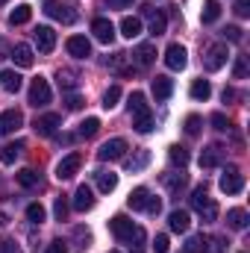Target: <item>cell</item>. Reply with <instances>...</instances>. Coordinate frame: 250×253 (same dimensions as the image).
<instances>
[{
  "label": "cell",
  "mask_w": 250,
  "mask_h": 253,
  "mask_svg": "<svg viewBox=\"0 0 250 253\" xmlns=\"http://www.w3.org/2000/svg\"><path fill=\"white\" fill-rule=\"evenodd\" d=\"M65 106L74 112V109H80V106H83V97H80V94H68V97H65Z\"/></svg>",
  "instance_id": "11a10c76"
},
{
  "label": "cell",
  "mask_w": 250,
  "mask_h": 253,
  "mask_svg": "<svg viewBox=\"0 0 250 253\" xmlns=\"http://www.w3.org/2000/svg\"><path fill=\"white\" fill-rule=\"evenodd\" d=\"M200 18H203V24H215V21L221 18V3H218V0H206Z\"/></svg>",
  "instance_id": "1f68e13d"
},
{
  "label": "cell",
  "mask_w": 250,
  "mask_h": 253,
  "mask_svg": "<svg viewBox=\"0 0 250 253\" xmlns=\"http://www.w3.org/2000/svg\"><path fill=\"white\" fill-rule=\"evenodd\" d=\"M203 200H209V194H206V183H203V186H197V189L191 191V206L197 209V206H200Z\"/></svg>",
  "instance_id": "7dc6e473"
},
{
  "label": "cell",
  "mask_w": 250,
  "mask_h": 253,
  "mask_svg": "<svg viewBox=\"0 0 250 253\" xmlns=\"http://www.w3.org/2000/svg\"><path fill=\"white\" fill-rule=\"evenodd\" d=\"M94 180H97V189L103 191V194L115 191V186H118V174H112V171H97Z\"/></svg>",
  "instance_id": "83f0119b"
},
{
  "label": "cell",
  "mask_w": 250,
  "mask_h": 253,
  "mask_svg": "<svg viewBox=\"0 0 250 253\" xmlns=\"http://www.w3.org/2000/svg\"><path fill=\"white\" fill-rule=\"evenodd\" d=\"M197 251H200V236H194V239L186 242V253H197Z\"/></svg>",
  "instance_id": "6f0895ef"
},
{
  "label": "cell",
  "mask_w": 250,
  "mask_h": 253,
  "mask_svg": "<svg viewBox=\"0 0 250 253\" xmlns=\"http://www.w3.org/2000/svg\"><path fill=\"white\" fill-rule=\"evenodd\" d=\"M132 227H135V224H132V221H129L126 215H115V218L109 221V230H112V236H115L118 242H126V239H129Z\"/></svg>",
  "instance_id": "5bb4252c"
},
{
  "label": "cell",
  "mask_w": 250,
  "mask_h": 253,
  "mask_svg": "<svg viewBox=\"0 0 250 253\" xmlns=\"http://www.w3.org/2000/svg\"><path fill=\"white\" fill-rule=\"evenodd\" d=\"M250 221V215L245 209H230L227 212V224H230V230H245Z\"/></svg>",
  "instance_id": "4dcf8cb0"
},
{
  "label": "cell",
  "mask_w": 250,
  "mask_h": 253,
  "mask_svg": "<svg viewBox=\"0 0 250 253\" xmlns=\"http://www.w3.org/2000/svg\"><path fill=\"white\" fill-rule=\"evenodd\" d=\"M59 124H62V118H59L56 112H50V115H42V118H36L33 129H36L39 135H56Z\"/></svg>",
  "instance_id": "4fadbf2b"
},
{
  "label": "cell",
  "mask_w": 250,
  "mask_h": 253,
  "mask_svg": "<svg viewBox=\"0 0 250 253\" xmlns=\"http://www.w3.org/2000/svg\"><path fill=\"white\" fill-rule=\"evenodd\" d=\"M121 36H124V39H138V36H141V21L126 15L124 21H121Z\"/></svg>",
  "instance_id": "d6a6232c"
},
{
  "label": "cell",
  "mask_w": 250,
  "mask_h": 253,
  "mask_svg": "<svg viewBox=\"0 0 250 253\" xmlns=\"http://www.w3.org/2000/svg\"><path fill=\"white\" fill-rule=\"evenodd\" d=\"M9 56L15 59V65H18V68H30V65L36 62L33 47H30V44H15V47L9 50Z\"/></svg>",
  "instance_id": "ac0fdd59"
},
{
  "label": "cell",
  "mask_w": 250,
  "mask_h": 253,
  "mask_svg": "<svg viewBox=\"0 0 250 253\" xmlns=\"http://www.w3.org/2000/svg\"><path fill=\"white\" fill-rule=\"evenodd\" d=\"M165 65L171 68V71H183L188 65V53H186V47L183 44H168V50H165Z\"/></svg>",
  "instance_id": "52a82bcc"
},
{
  "label": "cell",
  "mask_w": 250,
  "mask_h": 253,
  "mask_svg": "<svg viewBox=\"0 0 250 253\" xmlns=\"http://www.w3.org/2000/svg\"><path fill=\"white\" fill-rule=\"evenodd\" d=\"M212 126L221 129V132H227V129H230V118H227L224 112H215V115H212Z\"/></svg>",
  "instance_id": "c3c4849f"
},
{
  "label": "cell",
  "mask_w": 250,
  "mask_h": 253,
  "mask_svg": "<svg viewBox=\"0 0 250 253\" xmlns=\"http://www.w3.org/2000/svg\"><path fill=\"white\" fill-rule=\"evenodd\" d=\"M230 59V53H227V44H209V50H206V56H203V68L206 71H221L224 65Z\"/></svg>",
  "instance_id": "3957f363"
},
{
  "label": "cell",
  "mask_w": 250,
  "mask_h": 253,
  "mask_svg": "<svg viewBox=\"0 0 250 253\" xmlns=\"http://www.w3.org/2000/svg\"><path fill=\"white\" fill-rule=\"evenodd\" d=\"M233 9H236V15H239V18H248V15H250V0H236V6H233Z\"/></svg>",
  "instance_id": "816d5d0a"
},
{
  "label": "cell",
  "mask_w": 250,
  "mask_h": 253,
  "mask_svg": "<svg viewBox=\"0 0 250 253\" xmlns=\"http://www.w3.org/2000/svg\"><path fill=\"white\" fill-rule=\"evenodd\" d=\"M80 165H83V156H80V153H68L62 162L56 165V177H59V180H71V177L80 171Z\"/></svg>",
  "instance_id": "8fae6325"
},
{
  "label": "cell",
  "mask_w": 250,
  "mask_h": 253,
  "mask_svg": "<svg viewBox=\"0 0 250 253\" xmlns=\"http://www.w3.org/2000/svg\"><path fill=\"white\" fill-rule=\"evenodd\" d=\"M44 12H47L53 21H59V24H74V21H77V9H74V6H65L62 0H47V3H44Z\"/></svg>",
  "instance_id": "7a4b0ae2"
},
{
  "label": "cell",
  "mask_w": 250,
  "mask_h": 253,
  "mask_svg": "<svg viewBox=\"0 0 250 253\" xmlns=\"http://www.w3.org/2000/svg\"><path fill=\"white\" fill-rule=\"evenodd\" d=\"M0 85H3V91H9V94H15V91H21V74L18 71H12V68H6V71H0Z\"/></svg>",
  "instance_id": "ffe728a7"
},
{
  "label": "cell",
  "mask_w": 250,
  "mask_h": 253,
  "mask_svg": "<svg viewBox=\"0 0 250 253\" xmlns=\"http://www.w3.org/2000/svg\"><path fill=\"white\" fill-rule=\"evenodd\" d=\"M6 56H9V44L0 39V59H6Z\"/></svg>",
  "instance_id": "94428289"
},
{
  "label": "cell",
  "mask_w": 250,
  "mask_h": 253,
  "mask_svg": "<svg viewBox=\"0 0 250 253\" xmlns=\"http://www.w3.org/2000/svg\"><path fill=\"white\" fill-rule=\"evenodd\" d=\"M33 39H36L39 53H53V47H56V33H53L50 27H39V30L33 33Z\"/></svg>",
  "instance_id": "9c48e42d"
},
{
  "label": "cell",
  "mask_w": 250,
  "mask_h": 253,
  "mask_svg": "<svg viewBox=\"0 0 250 253\" xmlns=\"http://www.w3.org/2000/svg\"><path fill=\"white\" fill-rule=\"evenodd\" d=\"M3 3H6V0H0V6H3Z\"/></svg>",
  "instance_id": "be15d7a7"
},
{
  "label": "cell",
  "mask_w": 250,
  "mask_h": 253,
  "mask_svg": "<svg viewBox=\"0 0 250 253\" xmlns=\"http://www.w3.org/2000/svg\"><path fill=\"white\" fill-rule=\"evenodd\" d=\"M53 215H56V221H65V218H68V200H65V197H56V203H53Z\"/></svg>",
  "instance_id": "bcb514c9"
},
{
  "label": "cell",
  "mask_w": 250,
  "mask_h": 253,
  "mask_svg": "<svg viewBox=\"0 0 250 253\" xmlns=\"http://www.w3.org/2000/svg\"><path fill=\"white\" fill-rule=\"evenodd\" d=\"M188 224H191V218H188L186 209H174V212L168 215V227H171L174 233H188Z\"/></svg>",
  "instance_id": "44dd1931"
},
{
  "label": "cell",
  "mask_w": 250,
  "mask_h": 253,
  "mask_svg": "<svg viewBox=\"0 0 250 253\" xmlns=\"http://www.w3.org/2000/svg\"><path fill=\"white\" fill-rule=\"evenodd\" d=\"M56 80H59V88H65V91H74V88L80 85V74L71 71V68H59Z\"/></svg>",
  "instance_id": "484cf974"
},
{
  "label": "cell",
  "mask_w": 250,
  "mask_h": 253,
  "mask_svg": "<svg viewBox=\"0 0 250 253\" xmlns=\"http://www.w3.org/2000/svg\"><path fill=\"white\" fill-rule=\"evenodd\" d=\"M77 132H80L83 138H94V135L100 132V121H97V118H85V121L80 124V129H77Z\"/></svg>",
  "instance_id": "74e56055"
},
{
  "label": "cell",
  "mask_w": 250,
  "mask_h": 253,
  "mask_svg": "<svg viewBox=\"0 0 250 253\" xmlns=\"http://www.w3.org/2000/svg\"><path fill=\"white\" fill-rule=\"evenodd\" d=\"M168 159H171L174 165L186 168V165H188V150H186V147H180V144H174V147L168 150Z\"/></svg>",
  "instance_id": "f35d334b"
},
{
  "label": "cell",
  "mask_w": 250,
  "mask_h": 253,
  "mask_svg": "<svg viewBox=\"0 0 250 253\" xmlns=\"http://www.w3.org/2000/svg\"><path fill=\"white\" fill-rule=\"evenodd\" d=\"M200 251L203 253H224L227 251V239L224 236H200Z\"/></svg>",
  "instance_id": "7402d4cb"
},
{
  "label": "cell",
  "mask_w": 250,
  "mask_h": 253,
  "mask_svg": "<svg viewBox=\"0 0 250 253\" xmlns=\"http://www.w3.org/2000/svg\"><path fill=\"white\" fill-rule=\"evenodd\" d=\"M71 206H74L77 212H88V209H94V194H91V189H88V186H80V189L74 191Z\"/></svg>",
  "instance_id": "9a60e30c"
},
{
  "label": "cell",
  "mask_w": 250,
  "mask_h": 253,
  "mask_svg": "<svg viewBox=\"0 0 250 253\" xmlns=\"http://www.w3.org/2000/svg\"><path fill=\"white\" fill-rule=\"evenodd\" d=\"M162 186L171 191V194H180V191L186 189V174H183V171H180V174H177V171L162 174Z\"/></svg>",
  "instance_id": "603a6c76"
},
{
  "label": "cell",
  "mask_w": 250,
  "mask_h": 253,
  "mask_svg": "<svg viewBox=\"0 0 250 253\" xmlns=\"http://www.w3.org/2000/svg\"><path fill=\"white\" fill-rule=\"evenodd\" d=\"M0 253H18V248H15V242H0Z\"/></svg>",
  "instance_id": "680465c9"
},
{
  "label": "cell",
  "mask_w": 250,
  "mask_h": 253,
  "mask_svg": "<svg viewBox=\"0 0 250 253\" xmlns=\"http://www.w3.org/2000/svg\"><path fill=\"white\" fill-rule=\"evenodd\" d=\"M44 215H47V212H44V206H42V203H30V206H27V218H30L33 224H42V221H44Z\"/></svg>",
  "instance_id": "60d3db41"
},
{
  "label": "cell",
  "mask_w": 250,
  "mask_h": 253,
  "mask_svg": "<svg viewBox=\"0 0 250 253\" xmlns=\"http://www.w3.org/2000/svg\"><path fill=\"white\" fill-rule=\"evenodd\" d=\"M126 59H129V53H115V56H109V68L112 71H118V74H132V68L126 65Z\"/></svg>",
  "instance_id": "8d00e7d4"
},
{
  "label": "cell",
  "mask_w": 250,
  "mask_h": 253,
  "mask_svg": "<svg viewBox=\"0 0 250 253\" xmlns=\"http://www.w3.org/2000/svg\"><path fill=\"white\" fill-rule=\"evenodd\" d=\"M44 253H68V248H65V242L56 239V242H50V245H47V251H44Z\"/></svg>",
  "instance_id": "9f6ffc18"
},
{
  "label": "cell",
  "mask_w": 250,
  "mask_h": 253,
  "mask_svg": "<svg viewBox=\"0 0 250 253\" xmlns=\"http://www.w3.org/2000/svg\"><path fill=\"white\" fill-rule=\"evenodd\" d=\"M233 97H236V91H233V88H224V103H227V100H233Z\"/></svg>",
  "instance_id": "6125c7cd"
},
{
  "label": "cell",
  "mask_w": 250,
  "mask_h": 253,
  "mask_svg": "<svg viewBox=\"0 0 250 253\" xmlns=\"http://www.w3.org/2000/svg\"><path fill=\"white\" fill-rule=\"evenodd\" d=\"M233 77H236V80H245V77H248V56H236V62H233Z\"/></svg>",
  "instance_id": "ee69618b"
},
{
  "label": "cell",
  "mask_w": 250,
  "mask_h": 253,
  "mask_svg": "<svg viewBox=\"0 0 250 253\" xmlns=\"http://www.w3.org/2000/svg\"><path fill=\"white\" fill-rule=\"evenodd\" d=\"M147 162H150V150H144V147H138L132 156H126L124 165L129 174H135V171H141V168H147Z\"/></svg>",
  "instance_id": "d6986e66"
},
{
  "label": "cell",
  "mask_w": 250,
  "mask_h": 253,
  "mask_svg": "<svg viewBox=\"0 0 250 253\" xmlns=\"http://www.w3.org/2000/svg\"><path fill=\"white\" fill-rule=\"evenodd\" d=\"M218 186H221L224 194H239V191L245 189V174H242L236 165H230V168L224 171V177H221V183H218Z\"/></svg>",
  "instance_id": "277c9868"
},
{
  "label": "cell",
  "mask_w": 250,
  "mask_h": 253,
  "mask_svg": "<svg viewBox=\"0 0 250 253\" xmlns=\"http://www.w3.org/2000/svg\"><path fill=\"white\" fill-rule=\"evenodd\" d=\"M74 239H77V251H85V248H88V242H91L88 230H83V227H77V230H74Z\"/></svg>",
  "instance_id": "f6af8a7d"
},
{
  "label": "cell",
  "mask_w": 250,
  "mask_h": 253,
  "mask_svg": "<svg viewBox=\"0 0 250 253\" xmlns=\"http://www.w3.org/2000/svg\"><path fill=\"white\" fill-rule=\"evenodd\" d=\"M91 33H94V39L100 44H112L115 42V24L109 18H94L91 21Z\"/></svg>",
  "instance_id": "8992f818"
},
{
  "label": "cell",
  "mask_w": 250,
  "mask_h": 253,
  "mask_svg": "<svg viewBox=\"0 0 250 253\" xmlns=\"http://www.w3.org/2000/svg\"><path fill=\"white\" fill-rule=\"evenodd\" d=\"M141 15H144V18H147V24H150V36H162V33H165L168 18H165L162 12H156V9L147 3V6H141Z\"/></svg>",
  "instance_id": "ba28073f"
},
{
  "label": "cell",
  "mask_w": 250,
  "mask_h": 253,
  "mask_svg": "<svg viewBox=\"0 0 250 253\" xmlns=\"http://www.w3.org/2000/svg\"><path fill=\"white\" fill-rule=\"evenodd\" d=\"M24 124V115L18 109H6L0 112V135H9V132H18Z\"/></svg>",
  "instance_id": "7c38bea8"
},
{
  "label": "cell",
  "mask_w": 250,
  "mask_h": 253,
  "mask_svg": "<svg viewBox=\"0 0 250 253\" xmlns=\"http://www.w3.org/2000/svg\"><path fill=\"white\" fill-rule=\"evenodd\" d=\"M112 253H115V251H112Z\"/></svg>",
  "instance_id": "e7e4bbea"
},
{
  "label": "cell",
  "mask_w": 250,
  "mask_h": 253,
  "mask_svg": "<svg viewBox=\"0 0 250 253\" xmlns=\"http://www.w3.org/2000/svg\"><path fill=\"white\" fill-rule=\"evenodd\" d=\"M144 239H147V236H144V230H141V227H132V233H129L126 245H129V248H135V251H141V248H144Z\"/></svg>",
  "instance_id": "b9f144b4"
},
{
  "label": "cell",
  "mask_w": 250,
  "mask_h": 253,
  "mask_svg": "<svg viewBox=\"0 0 250 253\" xmlns=\"http://www.w3.org/2000/svg\"><path fill=\"white\" fill-rule=\"evenodd\" d=\"M147 200H150V191L144 189V186H138L135 191H129V197H126V206L138 212V209H144V206H147Z\"/></svg>",
  "instance_id": "4316f807"
},
{
  "label": "cell",
  "mask_w": 250,
  "mask_h": 253,
  "mask_svg": "<svg viewBox=\"0 0 250 253\" xmlns=\"http://www.w3.org/2000/svg\"><path fill=\"white\" fill-rule=\"evenodd\" d=\"M132 126H135V132H141V135H147V132L153 129V118H150V112H147V115H138V118L132 121Z\"/></svg>",
  "instance_id": "7bdbcfd3"
},
{
  "label": "cell",
  "mask_w": 250,
  "mask_h": 253,
  "mask_svg": "<svg viewBox=\"0 0 250 253\" xmlns=\"http://www.w3.org/2000/svg\"><path fill=\"white\" fill-rule=\"evenodd\" d=\"M65 47H68V53H71L74 59H85V56H91V42H88L85 36H71V39L65 42Z\"/></svg>",
  "instance_id": "30bf717a"
},
{
  "label": "cell",
  "mask_w": 250,
  "mask_h": 253,
  "mask_svg": "<svg viewBox=\"0 0 250 253\" xmlns=\"http://www.w3.org/2000/svg\"><path fill=\"white\" fill-rule=\"evenodd\" d=\"M153 251H156V253H168V251H171V242H168V236H156V242H153Z\"/></svg>",
  "instance_id": "f907efd6"
},
{
  "label": "cell",
  "mask_w": 250,
  "mask_h": 253,
  "mask_svg": "<svg viewBox=\"0 0 250 253\" xmlns=\"http://www.w3.org/2000/svg\"><path fill=\"white\" fill-rule=\"evenodd\" d=\"M50 97H53L50 83H47L44 77H36V80L30 83V103H33V106H47Z\"/></svg>",
  "instance_id": "6da1fadb"
},
{
  "label": "cell",
  "mask_w": 250,
  "mask_h": 253,
  "mask_svg": "<svg viewBox=\"0 0 250 253\" xmlns=\"http://www.w3.org/2000/svg\"><path fill=\"white\" fill-rule=\"evenodd\" d=\"M144 212L159 215V212H162V200H159V197H150V200H147V206H144Z\"/></svg>",
  "instance_id": "db71d44e"
},
{
  "label": "cell",
  "mask_w": 250,
  "mask_h": 253,
  "mask_svg": "<svg viewBox=\"0 0 250 253\" xmlns=\"http://www.w3.org/2000/svg\"><path fill=\"white\" fill-rule=\"evenodd\" d=\"M171 91H174V80L171 77H156L153 80V97L156 100H168Z\"/></svg>",
  "instance_id": "cb8c5ba5"
},
{
  "label": "cell",
  "mask_w": 250,
  "mask_h": 253,
  "mask_svg": "<svg viewBox=\"0 0 250 253\" xmlns=\"http://www.w3.org/2000/svg\"><path fill=\"white\" fill-rule=\"evenodd\" d=\"M224 39L227 42H242V27H227L224 30Z\"/></svg>",
  "instance_id": "f5cc1de1"
},
{
  "label": "cell",
  "mask_w": 250,
  "mask_h": 253,
  "mask_svg": "<svg viewBox=\"0 0 250 253\" xmlns=\"http://www.w3.org/2000/svg\"><path fill=\"white\" fill-rule=\"evenodd\" d=\"M224 147L221 144H209L203 153H200V168H218L221 165V159H224Z\"/></svg>",
  "instance_id": "2e32d148"
},
{
  "label": "cell",
  "mask_w": 250,
  "mask_h": 253,
  "mask_svg": "<svg viewBox=\"0 0 250 253\" xmlns=\"http://www.w3.org/2000/svg\"><path fill=\"white\" fill-rule=\"evenodd\" d=\"M197 212H200V218H203L206 224H212V221L218 218V203H215V200L209 197V200H203V203L197 206Z\"/></svg>",
  "instance_id": "d590c367"
},
{
  "label": "cell",
  "mask_w": 250,
  "mask_h": 253,
  "mask_svg": "<svg viewBox=\"0 0 250 253\" xmlns=\"http://www.w3.org/2000/svg\"><path fill=\"white\" fill-rule=\"evenodd\" d=\"M21 150H24V141H15V144H3V147H0V162H3V165H12V162L21 156Z\"/></svg>",
  "instance_id": "f546056e"
},
{
  "label": "cell",
  "mask_w": 250,
  "mask_h": 253,
  "mask_svg": "<svg viewBox=\"0 0 250 253\" xmlns=\"http://www.w3.org/2000/svg\"><path fill=\"white\" fill-rule=\"evenodd\" d=\"M33 18V6L30 3H21V6H15L12 12H9V24L12 27H21V24H27Z\"/></svg>",
  "instance_id": "d4e9b609"
},
{
  "label": "cell",
  "mask_w": 250,
  "mask_h": 253,
  "mask_svg": "<svg viewBox=\"0 0 250 253\" xmlns=\"http://www.w3.org/2000/svg\"><path fill=\"white\" fill-rule=\"evenodd\" d=\"M126 156V141L124 138H109L100 150H97V159L100 162H115V159H124Z\"/></svg>",
  "instance_id": "5b68a950"
},
{
  "label": "cell",
  "mask_w": 250,
  "mask_h": 253,
  "mask_svg": "<svg viewBox=\"0 0 250 253\" xmlns=\"http://www.w3.org/2000/svg\"><path fill=\"white\" fill-rule=\"evenodd\" d=\"M153 59H156V47H153L150 42H144V44H138V47L132 50V62L138 65V68L153 65Z\"/></svg>",
  "instance_id": "e0dca14e"
},
{
  "label": "cell",
  "mask_w": 250,
  "mask_h": 253,
  "mask_svg": "<svg viewBox=\"0 0 250 253\" xmlns=\"http://www.w3.org/2000/svg\"><path fill=\"white\" fill-rule=\"evenodd\" d=\"M209 94H212L209 80H194V83H191V97H194V100H209Z\"/></svg>",
  "instance_id": "836d02e7"
},
{
  "label": "cell",
  "mask_w": 250,
  "mask_h": 253,
  "mask_svg": "<svg viewBox=\"0 0 250 253\" xmlns=\"http://www.w3.org/2000/svg\"><path fill=\"white\" fill-rule=\"evenodd\" d=\"M200 124H203V121H200L197 115H188L186 118V132L188 135H197V132H200Z\"/></svg>",
  "instance_id": "681fc988"
},
{
  "label": "cell",
  "mask_w": 250,
  "mask_h": 253,
  "mask_svg": "<svg viewBox=\"0 0 250 253\" xmlns=\"http://www.w3.org/2000/svg\"><path fill=\"white\" fill-rule=\"evenodd\" d=\"M106 3H109L112 9H126V6H129L132 0H106Z\"/></svg>",
  "instance_id": "91938a15"
},
{
  "label": "cell",
  "mask_w": 250,
  "mask_h": 253,
  "mask_svg": "<svg viewBox=\"0 0 250 253\" xmlns=\"http://www.w3.org/2000/svg\"><path fill=\"white\" fill-rule=\"evenodd\" d=\"M15 180H18L24 189H36V186H39V174H36L33 168H21V171L15 174Z\"/></svg>",
  "instance_id": "e575fe53"
},
{
  "label": "cell",
  "mask_w": 250,
  "mask_h": 253,
  "mask_svg": "<svg viewBox=\"0 0 250 253\" xmlns=\"http://www.w3.org/2000/svg\"><path fill=\"white\" fill-rule=\"evenodd\" d=\"M129 112H132V118L150 112V109H147V97H144L141 91H132V94H129Z\"/></svg>",
  "instance_id": "f1b7e54d"
},
{
  "label": "cell",
  "mask_w": 250,
  "mask_h": 253,
  "mask_svg": "<svg viewBox=\"0 0 250 253\" xmlns=\"http://www.w3.org/2000/svg\"><path fill=\"white\" fill-rule=\"evenodd\" d=\"M118 100H121V88H118V85H109L106 94H103V109H115Z\"/></svg>",
  "instance_id": "ab89813d"
}]
</instances>
